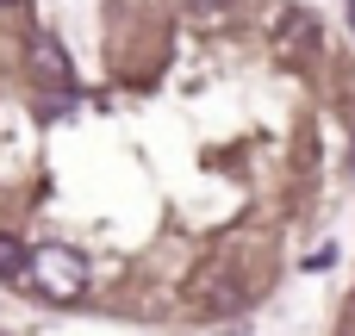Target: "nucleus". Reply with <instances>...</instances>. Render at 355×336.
I'll return each instance as SVG.
<instances>
[{"label": "nucleus", "mask_w": 355, "mask_h": 336, "mask_svg": "<svg viewBox=\"0 0 355 336\" xmlns=\"http://www.w3.org/2000/svg\"><path fill=\"white\" fill-rule=\"evenodd\" d=\"M25 281H31L44 299H56V306H75V299L87 293V262H81L75 249H62V243H37V249H31V268H25Z\"/></svg>", "instance_id": "1"}, {"label": "nucleus", "mask_w": 355, "mask_h": 336, "mask_svg": "<svg viewBox=\"0 0 355 336\" xmlns=\"http://www.w3.org/2000/svg\"><path fill=\"white\" fill-rule=\"evenodd\" d=\"M25 268H31V243L0 231V281H25Z\"/></svg>", "instance_id": "2"}, {"label": "nucleus", "mask_w": 355, "mask_h": 336, "mask_svg": "<svg viewBox=\"0 0 355 336\" xmlns=\"http://www.w3.org/2000/svg\"><path fill=\"white\" fill-rule=\"evenodd\" d=\"M31 69H37V75H50L56 87H69V62H62V50H56L50 37H37V56H31Z\"/></svg>", "instance_id": "3"}, {"label": "nucleus", "mask_w": 355, "mask_h": 336, "mask_svg": "<svg viewBox=\"0 0 355 336\" xmlns=\"http://www.w3.org/2000/svg\"><path fill=\"white\" fill-rule=\"evenodd\" d=\"M19 6H31V0H0V12H19Z\"/></svg>", "instance_id": "4"}, {"label": "nucleus", "mask_w": 355, "mask_h": 336, "mask_svg": "<svg viewBox=\"0 0 355 336\" xmlns=\"http://www.w3.org/2000/svg\"><path fill=\"white\" fill-rule=\"evenodd\" d=\"M349 31H355V0H349Z\"/></svg>", "instance_id": "5"}]
</instances>
